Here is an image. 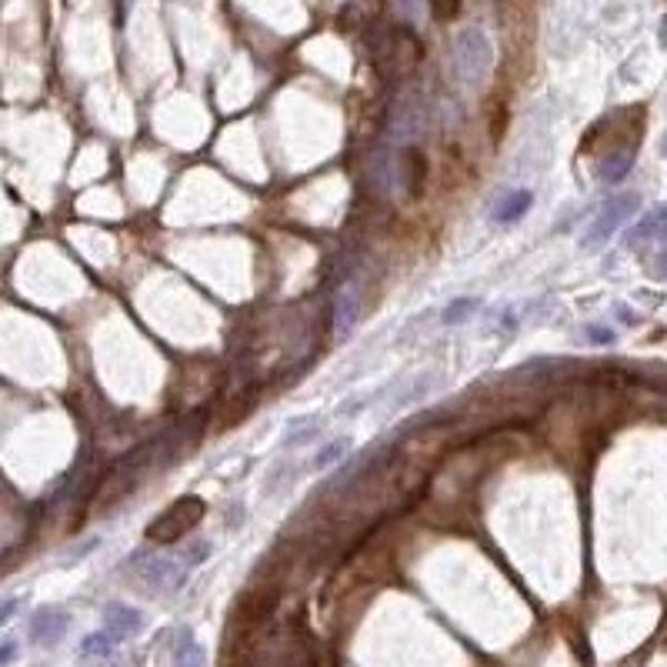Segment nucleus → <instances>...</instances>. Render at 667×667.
<instances>
[{
    "mask_svg": "<svg viewBox=\"0 0 667 667\" xmlns=\"http://www.w3.org/2000/svg\"><path fill=\"white\" fill-rule=\"evenodd\" d=\"M211 547L204 541H194L177 551H134L131 554V571L147 591H164L174 594L181 591V584L191 577L197 567L207 561Z\"/></svg>",
    "mask_w": 667,
    "mask_h": 667,
    "instance_id": "f257e3e1",
    "label": "nucleus"
},
{
    "mask_svg": "<svg viewBox=\"0 0 667 667\" xmlns=\"http://www.w3.org/2000/svg\"><path fill=\"white\" fill-rule=\"evenodd\" d=\"M154 447H157V444H147V447H141L137 454L124 457V461H117L111 471H107L101 481H97L94 494H91V507H94V511H107V507H114L117 501H124V497L134 491L137 481H141V471H144V464H147V457H151Z\"/></svg>",
    "mask_w": 667,
    "mask_h": 667,
    "instance_id": "f03ea898",
    "label": "nucleus"
},
{
    "mask_svg": "<svg viewBox=\"0 0 667 667\" xmlns=\"http://www.w3.org/2000/svg\"><path fill=\"white\" fill-rule=\"evenodd\" d=\"M494 67V47L481 27H464L454 37V71L464 84H481L487 81Z\"/></svg>",
    "mask_w": 667,
    "mask_h": 667,
    "instance_id": "7ed1b4c3",
    "label": "nucleus"
},
{
    "mask_svg": "<svg viewBox=\"0 0 667 667\" xmlns=\"http://www.w3.org/2000/svg\"><path fill=\"white\" fill-rule=\"evenodd\" d=\"M204 514H207V504L197 494L177 497V501L167 507L157 521H151V527H147V541L171 547V544L181 541V537L191 534L194 527L204 521Z\"/></svg>",
    "mask_w": 667,
    "mask_h": 667,
    "instance_id": "20e7f679",
    "label": "nucleus"
},
{
    "mask_svg": "<svg viewBox=\"0 0 667 667\" xmlns=\"http://www.w3.org/2000/svg\"><path fill=\"white\" fill-rule=\"evenodd\" d=\"M637 211H641V197H637V194H617L614 201H607L601 207V214L594 217L591 231H587V244L607 241V237H611L617 227H621L627 217L637 214Z\"/></svg>",
    "mask_w": 667,
    "mask_h": 667,
    "instance_id": "39448f33",
    "label": "nucleus"
},
{
    "mask_svg": "<svg viewBox=\"0 0 667 667\" xmlns=\"http://www.w3.org/2000/svg\"><path fill=\"white\" fill-rule=\"evenodd\" d=\"M67 614L61 611V607H41L31 621H27V634H31V641L37 647H51L57 641H64L67 634Z\"/></svg>",
    "mask_w": 667,
    "mask_h": 667,
    "instance_id": "423d86ee",
    "label": "nucleus"
},
{
    "mask_svg": "<svg viewBox=\"0 0 667 667\" xmlns=\"http://www.w3.org/2000/svg\"><path fill=\"white\" fill-rule=\"evenodd\" d=\"M104 631L111 634L114 641H127V637L144 631V617H141V611H134V607L114 601L104 607Z\"/></svg>",
    "mask_w": 667,
    "mask_h": 667,
    "instance_id": "0eeeda50",
    "label": "nucleus"
},
{
    "mask_svg": "<svg viewBox=\"0 0 667 667\" xmlns=\"http://www.w3.org/2000/svg\"><path fill=\"white\" fill-rule=\"evenodd\" d=\"M651 241H667V207H651L647 214H641V221H637L631 231L624 234V244L627 247H644Z\"/></svg>",
    "mask_w": 667,
    "mask_h": 667,
    "instance_id": "6e6552de",
    "label": "nucleus"
},
{
    "mask_svg": "<svg viewBox=\"0 0 667 667\" xmlns=\"http://www.w3.org/2000/svg\"><path fill=\"white\" fill-rule=\"evenodd\" d=\"M357 317H361V287L354 281H347L334 297V331L337 334H351Z\"/></svg>",
    "mask_w": 667,
    "mask_h": 667,
    "instance_id": "1a4fd4ad",
    "label": "nucleus"
},
{
    "mask_svg": "<svg viewBox=\"0 0 667 667\" xmlns=\"http://www.w3.org/2000/svg\"><path fill=\"white\" fill-rule=\"evenodd\" d=\"M534 204V194L531 191H507L501 201H497V207H494V221L497 224H514V221H521V217L527 214V207Z\"/></svg>",
    "mask_w": 667,
    "mask_h": 667,
    "instance_id": "9d476101",
    "label": "nucleus"
},
{
    "mask_svg": "<svg viewBox=\"0 0 667 667\" xmlns=\"http://www.w3.org/2000/svg\"><path fill=\"white\" fill-rule=\"evenodd\" d=\"M631 167H634V151L627 147V151L607 154L601 161V167H597V177H601L604 184H621L624 177L631 174Z\"/></svg>",
    "mask_w": 667,
    "mask_h": 667,
    "instance_id": "9b49d317",
    "label": "nucleus"
},
{
    "mask_svg": "<svg viewBox=\"0 0 667 667\" xmlns=\"http://www.w3.org/2000/svg\"><path fill=\"white\" fill-rule=\"evenodd\" d=\"M174 667H207V654H204V647L197 644V641H187L177 647V654H174Z\"/></svg>",
    "mask_w": 667,
    "mask_h": 667,
    "instance_id": "f8f14e48",
    "label": "nucleus"
},
{
    "mask_svg": "<svg viewBox=\"0 0 667 667\" xmlns=\"http://www.w3.org/2000/svg\"><path fill=\"white\" fill-rule=\"evenodd\" d=\"M114 637L107 634V631H101V634H91V637H84V644H81V654L84 657H107L114 651Z\"/></svg>",
    "mask_w": 667,
    "mask_h": 667,
    "instance_id": "ddd939ff",
    "label": "nucleus"
},
{
    "mask_svg": "<svg viewBox=\"0 0 667 667\" xmlns=\"http://www.w3.org/2000/svg\"><path fill=\"white\" fill-rule=\"evenodd\" d=\"M321 421H317V417H304V421H297V424H291V431H287V437H284V444L291 447V444H304V441H311V437L321 431V427H317Z\"/></svg>",
    "mask_w": 667,
    "mask_h": 667,
    "instance_id": "4468645a",
    "label": "nucleus"
},
{
    "mask_svg": "<svg viewBox=\"0 0 667 667\" xmlns=\"http://www.w3.org/2000/svg\"><path fill=\"white\" fill-rule=\"evenodd\" d=\"M477 307H481V301H474V297H464V301H454L451 307H447L441 321H444V324H464L467 317L477 311Z\"/></svg>",
    "mask_w": 667,
    "mask_h": 667,
    "instance_id": "2eb2a0df",
    "label": "nucleus"
},
{
    "mask_svg": "<svg viewBox=\"0 0 667 667\" xmlns=\"http://www.w3.org/2000/svg\"><path fill=\"white\" fill-rule=\"evenodd\" d=\"M351 451V444L347 441H334V444H327V447H321V454L314 457V467L321 471V467H331V464H337L341 457Z\"/></svg>",
    "mask_w": 667,
    "mask_h": 667,
    "instance_id": "dca6fc26",
    "label": "nucleus"
},
{
    "mask_svg": "<svg viewBox=\"0 0 667 667\" xmlns=\"http://www.w3.org/2000/svg\"><path fill=\"white\" fill-rule=\"evenodd\" d=\"M21 604H24L21 597H7L4 607H0V621L11 624V621H14V614H17V607H21Z\"/></svg>",
    "mask_w": 667,
    "mask_h": 667,
    "instance_id": "f3484780",
    "label": "nucleus"
},
{
    "mask_svg": "<svg viewBox=\"0 0 667 667\" xmlns=\"http://www.w3.org/2000/svg\"><path fill=\"white\" fill-rule=\"evenodd\" d=\"M14 651H17V647H14L11 637H7V641H4V654H0V664H4V667L11 664V661H14Z\"/></svg>",
    "mask_w": 667,
    "mask_h": 667,
    "instance_id": "a211bd4d",
    "label": "nucleus"
},
{
    "mask_svg": "<svg viewBox=\"0 0 667 667\" xmlns=\"http://www.w3.org/2000/svg\"><path fill=\"white\" fill-rule=\"evenodd\" d=\"M457 11H461V7H457V4H454V7H434V14H437V17H451V14H457Z\"/></svg>",
    "mask_w": 667,
    "mask_h": 667,
    "instance_id": "6ab92c4d",
    "label": "nucleus"
},
{
    "mask_svg": "<svg viewBox=\"0 0 667 667\" xmlns=\"http://www.w3.org/2000/svg\"><path fill=\"white\" fill-rule=\"evenodd\" d=\"M591 337H597V341H611V334H607V331H597V327L591 331Z\"/></svg>",
    "mask_w": 667,
    "mask_h": 667,
    "instance_id": "aec40b11",
    "label": "nucleus"
}]
</instances>
